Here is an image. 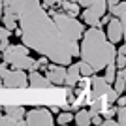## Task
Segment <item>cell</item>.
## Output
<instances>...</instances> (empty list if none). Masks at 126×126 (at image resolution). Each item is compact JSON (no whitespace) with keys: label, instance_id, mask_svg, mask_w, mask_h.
Wrapping results in <instances>:
<instances>
[{"label":"cell","instance_id":"6da1fadb","mask_svg":"<svg viewBox=\"0 0 126 126\" xmlns=\"http://www.w3.org/2000/svg\"><path fill=\"white\" fill-rule=\"evenodd\" d=\"M2 13L17 17L21 42L30 51H36L51 62L62 66H68L74 58H79V43L66 40L47 10L42 8L40 0H4Z\"/></svg>","mask_w":126,"mask_h":126},{"label":"cell","instance_id":"7a4b0ae2","mask_svg":"<svg viewBox=\"0 0 126 126\" xmlns=\"http://www.w3.org/2000/svg\"><path fill=\"white\" fill-rule=\"evenodd\" d=\"M81 45H79V58L85 60L90 68L96 72L107 66V64L115 62V43H111L105 38V32L102 26H89L81 36Z\"/></svg>","mask_w":126,"mask_h":126},{"label":"cell","instance_id":"3957f363","mask_svg":"<svg viewBox=\"0 0 126 126\" xmlns=\"http://www.w3.org/2000/svg\"><path fill=\"white\" fill-rule=\"evenodd\" d=\"M47 13L53 17V21L57 23L58 30L66 36L68 42L79 43V40H81V36H83V32H85V25L81 21H77V17H72L68 13H64L62 10H55V8L47 10Z\"/></svg>","mask_w":126,"mask_h":126},{"label":"cell","instance_id":"277c9868","mask_svg":"<svg viewBox=\"0 0 126 126\" xmlns=\"http://www.w3.org/2000/svg\"><path fill=\"white\" fill-rule=\"evenodd\" d=\"M2 60H4L8 66L17 68V70H25V72L38 70L36 58L30 57V49L26 47L25 43H19V45H8V47L2 51Z\"/></svg>","mask_w":126,"mask_h":126},{"label":"cell","instance_id":"5b68a950","mask_svg":"<svg viewBox=\"0 0 126 126\" xmlns=\"http://www.w3.org/2000/svg\"><path fill=\"white\" fill-rule=\"evenodd\" d=\"M0 77H2V87H6V89H25V87H28L25 70L10 68L6 62H0Z\"/></svg>","mask_w":126,"mask_h":126},{"label":"cell","instance_id":"8992f818","mask_svg":"<svg viewBox=\"0 0 126 126\" xmlns=\"http://www.w3.org/2000/svg\"><path fill=\"white\" fill-rule=\"evenodd\" d=\"M23 122L26 126H53L55 117L47 107H32V109L25 111Z\"/></svg>","mask_w":126,"mask_h":126},{"label":"cell","instance_id":"52a82bcc","mask_svg":"<svg viewBox=\"0 0 126 126\" xmlns=\"http://www.w3.org/2000/svg\"><path fill=\"white\" fill-rule=\"evenodd\" d=\"M105 28H104V32H105V38L109 40L111 43H115V45H119V43H122V38H124V25H122L117 17H113L111 15L109 17V21L105 23Z\"/></svg>","mask_w":126,"mask_h":126},{"label":"cell","instance_id":"ba28073f","mask_svg":"<svg viewBox=\"0 0 126 126\" xmlns=\"http://www.w3.org/2000/svg\"><path fill=\"white\" fill-rule=\"evenodd\" d=\"M43 75L47 77V81L53 85V87H60L64 85V77H66V66L62 64H57V62H49Z\"/></svg>","mask_w":126,"mask_h":126},{"label":"cell","instance_id":"9c48e42d","mask_svg":"<svg viewBox=\"0 0 126 126\" xmlns=\"http://www.w3.org/2000/svg\"><path fill=\"white\" fill-rule=\"evenodd\" d=\"M26 79H28V87H32V89H49V87H53L40 70L26 72Z\"/></svg>","mask_w":126,"mask_h":126},{"label":"cell","instance_id":"30bf717a","mask_svg":"<svg viewBox=\"0 0 126 126\" xmlns=\"http://www.w3.org/2000/svg\"><path fill=\"white\" fill-rule=\"evenodd\" d=\"M74 2H77L81 8L92 11V13H94V15H98V17H102L105 11H107L105 0H74Z\"/></svg>","mask_w":126,"mask_h":126},{"label":"cell","instance_id":"8fae6325","mask_svg":"<svg viewBox=\"0 0 126 126\" xmlns=\"http://www.w3.org/2000/svg\"><path fill=\"white\" fill-rule=\"evenodd\" d=\"M0 111H2L6 117H10L15 124H25L23 119H25V111L26 109L23 107V105H2Z\"/></svg>","mask_w":126,"mask_h":126},{"label":"cell","instance_id":"7c38bea8","mask_svg":"<svg viewBox=\"0 0 126 126\" xmlns=\"http://www.w3.org/2000/svg\"><path fill=\"white\" fill-rule=\"evenodd\" d=\"M81 77V72H79V64L77 62H70L68 68H66V77H64V85L66 87H75V83Z\"/></svg>","mask_w":126,"mask_h":126},{"label":"cell","instance_id":"4fadbf2b","mask_svg":"<svg viewBox=\"0 0 126 126\" xmlns=\"http://www.w3.org/2000/svg\"><path fill=\"white\" fill-rule=\"evenodd\" d=\"M107 11H109V15L117 17V19H119V21L126 26V2H124V0L117 2L115 6H109V8H107Z\"/></svg>","mask_w":126,"mask_h":126},{"label":"cell","instance_id":"5bb4252c","mask_svg":"<svg viewBox=\"0 0 126 126\" xmlns=\"http://www.w3.org/2000/svg\"><path fill=\"white\" fill-rule=\"evenodd\" d=\"M60 10L64 11V13H68V15L72 17H77L79 13H81V6L77 4V2H74V0H60Z\"/></svg>","mask_w":126,"mask_h":126},{"label":"cell","instance_id":"9a60e30c","mask_svg":"<svg viewBox=\"0 0 126 126\" xmlns=\"http://www.w3.org/2000/svg\"><path fill=\"white\" fill-rule=\"evenodd\" d=\"M74 122L77 126H89L90 124V113H89V109H77L74 113Z\"/></svg>","mask_w":126,"mask_h":126},{"label":"cell","instance_id":"2e32d148","mask_svg":"<svg viewBox=\"0 0 126 126\" xmlns=\"http://www.w3.org/2000/svg\"><path fill=\"white\" fill-rule=\"evenodd\" d=\"M55 122H57V124H60V126L70 124V122H74V115H72L68 109L58 111V113H57V119H55Z\"/></svg>","mask_w":126,"mask_h":126},{"label":"cell","instance_id":"e0dca14e","mask_svg":"<svg viewBox=\"0 0 126 126\" xmlns=\"http://www.w3.org/2000/svg\"><path fill=\"white\" fill-rule=\"evenodd\" d=\"M115 121L119 126H126V105H117L115 109Z\"/></svg>","mask_w":126,"mask_h":126},{"label":"cell","instance_id":"ac0fdd59","mask_svg":"<svg viewBox=\"0 0 126 126\" xmlns=\"http://www.w3.org/2000/svg\"><path fill=\"white\" fill-rule=\"evenodd\" d=\"M77 64H79V72H81V75H92V74H94V70L90 68L85 60H79Z\"/></svg>","mask_w":126,"mask_h":126},{"label":"cell","instance_id":"d6986e66","mask_svg":"<svg viewBox=\"0 0 126 126\" xmlns=\"http://www.w3.org/2000/svg\"><path fill=\"white\" fill-rule=\"evenodd\" d=\"M8 126V124H15V122H13V121H11V119H10V117H6L4 115V113H2V111H0V126Z\"/></svg>","mask_w":126,"mask_h":126},{"label":"cell","instance_id":"ffe728a7","mask_svg":"<svg viewBox=\"0 0 126 126\" xmlns=\"http://www.w3.org/2000/svg\"><path fill=\"white\" fill-rule=\"evenodd\" d=\"M102 126H119L115 121V117L113 119H102Z\"/></svg>","mask_w":126,"mask_h":126},{"label":"cell","instance_id":"44dd1931","mask_svg":"<svg viewBox=\"0 0 126 126\" xmlns=\"http://www.w3.org/2000/svg\"><path fill=\"white\" fill-rule=\"evenodd\" d=\"M115 105H126V98L122 94H119V96H117V100H115Z\"/></svg>","mask_w":126,"mask_h":126},{"label":"cell","instance_id":"7402d4cb","mask_svg":"<svg viewBox=\"0 0 126 126\" xmlns=\"http://www.w3.org/2000/svg\"><path fill=\"white\" fill-rule=\"evenodd\" d=\"M117 2H121V0H105V6L109 8V6H115Z\"/></svg>","mask_w":126,"mask_h":126},{"label":"cell","instance_id":"603a6c76","mask_svg":"<svg viewBox=\"0 0 126 126\" xmlns=\"http://www.w3.org/2000/svg\"><path fill=\"white\" fill-rule=\"evenodd\" d=\"M49 111H51L53 115H57L58 111H60V107H57V105H53V107H51V109H49Z\"/></svg>","mask_w":126,"mask_h":126},{"label":"cell","instance_id":"cb8c5ba5","mask_svg":"<svg viewBox=\"0 0 126 126\" xmlns=\"http://www.w3.org/2000/svg\"><path fill=\"white\" fill-rule=\"evenodd\" d=\"M2 8H4V0H0V15H2Z\"/></svg>","mask_w":126,"mask_h":126},{"label":"cell","instance_id":"d4e9b609","mask_svg":"<svg viewBox=\"0 0 126 126\" xmlns=\"http://www.w3.org/2000/svg\"><path fill=\"white\" fill-rule=\"evenodd\" d=\"M0 87H2V77H0Z\"/></svg>","mask_w":126,"mask_h":126},{"label":"cell","instance_id":"484cf974","mask_svg":"<svg viewBox=\"0 0 126 126\" xmlns=\"http://www.w3.org/2000/svg\"><path fill=\"white\" fill-rule=\"evenodd\" d=\"M0 17H2V15H0Z\"/></svg>","mask_w":126,"mask_h":126}]
</instances>
